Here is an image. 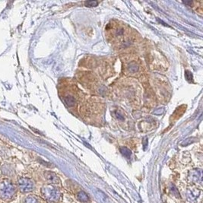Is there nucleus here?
I'll return each mask as SVG.
<instances>
[{
    "instance_id": "nucleus-5",
    "label": "nucleus",
    "mask_w": 203,
    "mask_h": 203,
    "mask_svg": "<svg viewBox=\"0 0 203 203\" xmlns=\"http://www.w3.org/2000/svg\"><path fill=\"white\" fill-rule=\"evenodd\" d=\"M191 179L195 183H202V172L199 171H193L191 172Z\"/></svg>"
},
{
    "instance_id": "nucleus-12",
    "label": "nucleus",
    "mask_w": 203,
    "mask_h": 203,
    "mask_svg": "<svg viewBox=\"0 0 203 203\" xmlns=\"http://www.w3.org/2000/svg\"><path fill=\"white\" fill-rule=\"evenodd\" d=\"M28 203H39V202H38V200H37L36 198L30 197V198H28Z\"/></svg>"
},
{
    "instance_id": "nucleus-11",
    "label": "nucleus",
    "mask_w": 203,
    "mask_h": 203,
    "mask_svg": "<svg viewBox=\"0 0 203 203\" xmlns=\"http://www.w3.org/2000/svg\"><path fill=\"white\" fill-rule=\"evenodd\" d=\"M85 5L88 7H93V6H97L98 2L97 1H87L84 2Z\"/></svg>"
},
{
    "instance_id": "nucleus-2",
    "label": "nucleus",
    "mask_w": 203,
    "mask_h": 203,
    "mask_svg": "<svg viewBox=\"0 0 203 203\" xmlns=\"http://www.w3.org/2000/svg\"><path fill=\"white\" fill-rule=\"evenodd\" d=\"M111 30V36H112V39L113 40H118L119 41L120 40H125V29L124 25H119V24H114L113 25L112 28L110 29Z\"/></svg>"
},
{
    "instance_id": "nucleus-10",
    "label": "nucleus",
    "mask_w": 203,
    "mask_h": 203,
    "mask_svg": "<svg viewBox=\"0 0 203 203\" xmlns=\"http://www.w3.org/2000/svg\"><path fill=\"white\" fill-rule=\"evenodd\" d=\"M138 68L136 63H130V65H129V70L130 72H132V73H135V72H136V71H138Z\"/></svg>"
},
{
    "instance_id": "nucleus-9",
    "label": "nucleus",
    "mask_w": 203,
    "mask_h": 203,
    "mask_svg": "<svg viewBox=\"0 0 203 203\" xmlns=\"http://www.w3.org/2000/svg\"><path fill=\"white\" fill-rule=\"evenodd\" d=\"M120 151L122 152V154H123V155L125 156V157H126L127 158H129L130 157H131V151H130L129 149H128L127 148L125 147H123L120 148Z\"/></svg>"
},
{
    "instance_id": "nucleus-1",
    "label": "nucleus",
    "mask_w": 203,
    "mask_h": 203,
    "mask_svg": "<svg viewBox=\"0 0 203 203\" xmlns=\"http://www.w3.org/2000/svg\"><path fill=\"white\" fill-rule=\"evenodd\" d=\"M43 197L50 202H58L61 199L60 192L53 186H47L42 190Z\"/></svg>"
},
{
    "instance_id": "nucleus-13",
    "label": "nucleus",
    "mask_w": 203,
    "mask_h": 203,
    "mask_svg": "<svg viewBox=\"0 0 203 203\" xmlns=\"http://www.w3.org/2000/svg\"><path fill=\"white\" fill-rule=\"evenodd\" d=\"M186 79H187V80H189V81L192 80V74L190 73V71H186Z\"/></svg>"
},
{
    "instance_id": "nucleus-6",
    "label": "nucleus",
    "mask_w": 203,
    "mask_h": 203,
    "mask_svg": "<svg viewBox=\"0 0 203 203\" xmlns=\"http://www.w3.org/2000/svg\"><path fill=\"white\" fill-rule=\"evenodd\" d=\"M45 177L49 181L51 182V183L53 184L58 183L59 182V178L57 177V176H56L55 173H52V172L47 171L45 173Z\"/></svg>"
},
{
    "instance_id": "nucleus-8",
    "label": "nucleus",
    "mask_w": 203,
    "mask_h": 203,
    "mask_svg": "<svg viewBox=\"0 0 203 203\" xmlns=\"http://www.w3.org/2000/svg\"><path fill=\"white\" fill-rule=\"evenodd\" d=\"M64 100H65V104H67L69 107H72L76 104V99L75 97L71 96V95H67L64 97Z\"/></svg>"
},
{
    "instance_id": "nucleus-7",
    "label": "nucleus",
    "mask_w": 203,
    "mask_h": 203,
    "mask_svg": "<svg viewBox=\"0 0 203 203\" xmlns=\"http://www.w3.org/2000/svg\"><path fill=\"white\" fill-rule=\"evenodd\" d=\"M77 198L82 202H87L88 201V196L84 192V191H80L77 194Z\"/></svg>"
},
{
    "instance_id": "nucleus-3",
    "label": "nucleus",
    "mask_w": 203,
    "mask_h": 203,
    "mask_svg": "<svg viewBox=\"0 0 203 203\" xmlns=\"http://www.w3.org/2000/svg\"><path fill=\"white\" fill-rule=\"evenodd\" d=\"M19 186L23 192H29L34 189V183L30 179L24 178L19 180Z\"/></svg>"
},
{
    "instance_id": "nucleus-4",
    "label": "nucleus",
    "mask_w": 203,
    "mask_h": 203,
    "mask_svg": "<svg viewBox=\"0 0 203 203\" xmlns=\"http://www.w3.org/2000/svg\"><path fill=\"white\" fill-rule=\"evenodd\" d=\"M187 199L192 203H195L200 196V191L198 190H190L187 192Z\"/></svg>"
}]
</instances>
